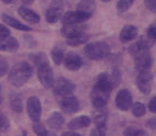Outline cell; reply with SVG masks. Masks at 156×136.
<instances>
[{
	"label": "cell",
	"mask_w": 156,
	"mask_h": 136,
	"mask_svg": "<svg viewBox=\"0 0 156 136\" xmlns=\"http://www.w3.org/2000/svg\"><path fill=\"white\" fill-rule=\"evenodd\" d=\"M110 76L108 72H102L96 78L90 92V100L94 108H102L106 106L109 101V98L113 90Z\"/></svg>",
	"instance_id": "6da1fadb"
},
{
	"label": "cell",
	"mask_w": 156,
	"mask_h": 136,
	"mask_svg": "<svg viewBox=\"0 0 156 136\" xmlns=\"http://www.w3.org/2000/svg\"><path fill=\"white\" fill-rule=\"evenodd\" d=\"M33 75V67L28 61H20L9 72V81L13 87H23Z\"/></svg>",
	"instance_id": "7a4b0ae2"
},
{
	"label": "cell",
	"mask_w": 156,
	"mask_h": 136,
	"mask_svg": "<svg viewBox=\"0 0 156 136\" xmlns=\"http://www.w3.org/2000/svg\"><path fill=\"white\" fill-rule=\"evenodd\" d=\"M85 55L92 61H101L108 57L110 54V47L105 42L88 43L84 48Z\"/></svg>",
	"instance_id": "3957f363"
},
{
	"label": "cell",
	"mask_w": 156,
	"mask_h": 136,
	"mask_svg": "<svg viewBox=\"0 0 156 136\" xmlns=\"http://www.w3.org/2000/svg\"><path fill=\"white\" fill-rule=\"evenodd\" d=\"M53 93L57 97H64L67 95H72L76 90L75 83L64 77H59L58 79L54 80L53 85Z\"/></svg>",
	"instance_id": "277c9868"
},
{
	"label": "cell",
	"mask_w": 156,
	"mask_h": 136,
	"mask_svg": "<svg viewBox=\"0 0 156 136\" xmlns=\"http://www.w3.org/2000/svg\"><path fill=\"white\" fill-rule=\"evenodd\" d=\"M64 2L63 0H52L48 5L45 18L48 23H56L61 20L62 16L64 13Z\"/></svg>",
	"instance_id": "5b68a950"
},
{
	"label": "cell",
	"mask_w": 156,
	"mask_h": 136,
	"mask_svg": "<svg viewBox=\"0 0 156 136\" xmlns=\"http://www.w3.org/2000/svg\"><path fill=\"white\" fill-rule=\"evenodd\" d=\"M36 67H37V78L40 82L42 83L44 88H52V85L54 82V72L50 64L48 61H44Z\"/></svg>",
	"instance_id": "8992f818"
},
{
	"label": "cell",
	"mask_w": 156,
	"mask_h": 136,
	"mask_svg": "<svg viewBox=\"0 0 156 136\" xmlns=\"http://www.w3.org/2000/svg\"><path fill=\"white\" fill-rule=\"evenodd\" d=\"M135 83L143 95H150L152 92V86H153V74L151 72V70L139 71Z\"/></svg>",
	"instance_id": "52a82bcc"
},
{
	"label": "cell",
	"mask_w": 156,
	"mask_h": 136,
	"mask_svg": "<svg viewBox=\"0 0 156 136\" xmlns=\"http://www.w3.org/2000/svg\"><path fill=\"white\" fill-rule=\"evenodd\" d=\"M27 111L32 122H37L42 117V104L37 97H30L27 101Z\"/></svg>",
	"instance_id": "ba28073f"
},
{
	"label": "cell",
	"mask_w": 156,
	"mask_h": 136,
	"mask_svg": "<svg viewBox=\"0 0 156 136\" xmlns=\"http://www.w3.org/2000/svg\"><path fill=\"white\" fill-rule=\"evenodd\" d=\"M58 104H59V108L62 109V111L67 114L76 113L79 110V100L73 93L72 95L61 97V100H59Z\"/></svg>",
	"instance_id": "9c48e42d"
},
{
	"label": "cell",
	"mask_w": 156,
	"mask_h": 136,
	"mask_svg": "<svg viewBox=\"0 0 156 136\" xmlns=\"http://www.w3.org/2000/svg\"><path fill=\"white\" fill-rule=\"evenodd\" d=\"M132 103H133V96L129 89H121L117 93L115 104H117V108L120 109L121 111H128L131 108Z\"/></svg>",
	"instance_id": "30bf717a"
},
{
	"label": "cell",
	"mask_w": 156,
	"mask_h": 136,
	"mask_svg": "<svg viewBox=\"0 0 156 136\" xmlns=\"http://www.w3.org/2000/svg\"><path fill=\"white\" fill-rule=\"evenodd\" d=\"M63 61H64L66 69L70 70V71H77L83 66V59L76 52L67 53V55H65Z\"/></svg>",
	"instance_id": "8fae6325"
},
{
	"label": "cell",
	"mask_w": 156,
	"mask_h": 136,
	"mask_svg": "<svg viewBox=\"0 0 156 136\" xmlns=\"http://www.w3.org/2000/svg\"><path fill=\"white\" fill-rule=\"evenodd\" d=\"M87 30V25L81 23H69V24H64L61 30L62 35L64 37H70V36L77 35V34L84 33Z\"/></svg>",
	"instance_id": "7c38bea8"
},
{
	"label": "cell",
	"mask_w": 156,
	"mask_h": 136,
	"mask_svg": "<svg viewBox=\"0 0 156 136\" xmlns=\"http://www.w3.org/2000/svg\"><path fill=\"white\" fill-rule=\"evenodd\" d=\"M20 47V43L16 37L11 35L0 37V51L2 52H9V53H14L17 52Z\"/></svg>",
	"instance_id": "4fadbf2b"
},
{
	"label": "cell",
	"mask_w": 156,
	"mask_h": 136,
	"mask_svg": "<svg viewBox=\"0 0 156 136\" xmlns=\"http://www.w3.org/2000/svg\"><path fill=\"white\" fill-rule=\"evenodd\" d=\"M88 19H90L88 16L81 13L79 11H68L65 14H63L61 18L62 23L63 24H69V23H84L85 21H87Z\"/></svg>",
	"instance_id": "5bb4252c"
},
{
	"label": "cell",
	"mask_w": 156,
	"mask_h": 136,
	"mask_svg": "<svg viewBox=\"0 0 156 136\" xmlns=\"http://www.w3.org/2000/svg\"><path fill=\"white\" fill-rule=\"evenodd\" d=\"M137 35H139V30H137L136 26L132 24H128L124 25L122 30L120 31L119 40L122 43H128V42H131L136 39Z\"/></svg>",
	"instance_id": "9a60e30c"
},
{
	"label": "cell",
	"mask_w": 156,
	"mask_h": 136,
	"mask_svg": "<svg viewBox=\"0 0 156 136\" xmlns=\"http://www.w3.org/2000/svg\"><path fill=\"white\" fill-rule=\"evenodd\" d=\"M1 19H2V21L6 23L7 25H10L11 28L16 29V30L22 31V32H30V31H32V28H31V26L23 24L22 22H20L19 20L14 19V18L11 17V16L2 14V16H1Z\"/></svg>",
	"instance_id": "2e32d148"
},
{
	"label": "cell",
	"mask_w": 156,
	"mask_h": 136,
	"mask_svg": "<svg viewBox=\"0 0 156 136\" xmlns=\"http://www.w3.org/2000/svg\"><path fill=\"white\" fill-rule=\"evenodd\" d=\"M18 13L20 14V17L24 19L27 22L31 23V24H36L40 22V16L36 13L35 11L31 10V9L27 8V7H20L18 9Z\"/></svg>",
	"instance_id": "e0dca14e"
},
{
	"label": "cell",
	"mask_w": 156,
	"mask_h": 136,
	"mask_svg": "<svg viewBox=\"0 0 156 136\" xmlns=\"http://www.w3.org/2000/svg\"><path fill=\"white\" fill-rule=\"evenodd\" d=\"M90 123H91V120L89 117L87 115H80V117H77L75 119H73L69 123H68V130L72 131H77L80 130V128H85L87 126H89Z\"/></svg>",
	"instance_id": "ac0fdd59"
},
{
	"label": "cell",
	"mask_w": 156,
	"mask_h": 136,
	"mask_svg": "<svg viewBox=\"0 0 156 136\" xmlns=\"http://www.w3.org/2000/svg\"><path fill=\"white\" fill-rule=\"evenodd\" d=\"M51 57H52V61H54V64L57 65V66L61 65L65 57V45L62 44V43L55 44V46L52 48V52H51Z\"/></svg>",
	"instance_id": "d6986e66"
},
{
	"label": "cell",
	"mask_w": 156,
	"mask_h": 136,
	"mask_svg": "<svg viewBox=\"0 0 156 136\" xmlns=\"http://www.w3.org/2000/svg\"><path fill=\"white\" fill-rule=\"evenodd\" d=\"M48 124L50 126V128H52L54 131H58L65 124V117L59 112H53L52 115L48 117Z\"/></svg>",
	"instance_id": "ffe728a7"
},
{
	"label": "cell",
	"mask_w": 156,
	"mask_h": 136,
	"mask_svg": "<svg viewBox=\"0 0 156 136\" xmlns=\"http://www.w3.org/2000/svg\"><path fill=\"white\" fill-rule=\"evenodd\" d=\"M95 9H96L95 0H80L79 3L77 5V11L86 14L89 18L95 12Z\"/></svg>",
	"instance_id": "44dd1931"
},
{
	"label": "cell",
	"mask_w": 156,
	"mask_h": 136,
	"mask_svg": "<svg viewBox=\"0 0 156 136\" xmlns=\"http://www.w3.org/2000/svg\"><path fill=\"white\" fill-rule=\"evenodd\" d=\"M95 112L92 113V120L96 125H107L108 121V110L106 106L102 108H95Z\"/></svg>",
	"instance_id": "7402d4cb"
},
{
	"label": "cell",
	"mask_w": 156,
	"mask_h": 136,
	"mask_svg": "<svg viewBox=\"0 0 156 136\" xmlns=\"http://www.w3.org/2000/svg\"><path fill=\"white\" fill-rule=\"evenodd\" d=\"M9 102H10V106H11L12 111L16 113H22L23 112V101L21 96L18 92H11L10 97H9Z\"/></svg>",
	"instance_id": "603a6c76"
},
{
	"label": "cell",
	"mask_w": 156,
	"mask_h": 136,
	"mask_svg": "<svg viewBox=\"0 0 156 136\" xmlns=\"http://www.w3.org/2000/svg\"><path fill=\"white\" fill-rule=\"evenodd\" d=\"M88 40H89V36L87 35V34H85L84 32V33L70 36V37H66V44L72 46V47H75V46H79V45L87 43Z\"/></svg>",
	"instance_id": "cb8c5ba5"
},
{
	"label": "cell",
	"mask_w": 156,
	"mask_h": 136,
	"mask_svg": "<svg viewBox=\"0 0 156 136\" xmlns=\"http://www.w3.org/2000/svg\"><path fill=\"white\" fill-rule=\"evenodd\" d=\"M132 113L135 117H142L146 113V108L142 102H135L131 104Z\"/></svg>",
	"instance_id": "d4e9b609"
},
{
	"label": "cell",
	"mask_w": 156,
	"mask_h": 136,
	"mask_svg": "<svg viewBox=\"0 0 156 136\" xmlns=\"http://www.w3.org/2000/svg\"><path fill=\"white\" fill-rule=\"evenodd\" d=\"M123 135L126 136H145L147 135L146 131L137 126H129L123 131Z\"/></svg>",
	"instance_id": "484cf974"
},
{
	"label": "cell",
	"mask_w": 156,
	"mask_h": 136,
	"mask_svg": "<svg viewBox=\"0 0 156 136\" xmlns=\"http://www.w3.org/2000/svg\"><path fill=\"white\" fill-rule=\"evenodd\" d=\"M109 76H110V80H111L112 86H113V88H115L121 81L120 69H119L118 67H113L111 70V74H109Z\"/></svg>",
	"instance_id": "4316f807"
},
{
	"label": "cell",
	"mask_w": 156,
	"mask_h": 136,
	"mask_svg": "<svg viewBox=\"0 0 156 136\" xmlns=\"http://www.w3.org/2000/svg\"><path fill=\"white\" fill-rule=\"evenodd\" d=\"M134 1H135V0H118V2H117L118 11L120 12V13L128 11L129 9L132 7Z\"/></svg>",
	"instance_id": "83f0119b"
},
{
	"label": "cell",
	"mask_w": 156,
	"mask_h": 136,
	"mask_svg": "<svg viewBox=\"0 0 156 136\" xmlns=\"http://www.w3.org/2000/svg\"><path fill=\"white\" fill-rule=\"evenodd\" d=\"M10 130V120L5 113H0V133H6Z\"/></svg>",
	"instance_id": "f1b7e54d"
},
{
	"label": "cell",
	"mask_w": 156,
	"mask_h": 136,
	"mask_svg": "<svg viewBox=\"0 0 156 136\" xmlns=\"http://www.w3.org/2000/svg\"><path fill=\"white\" fill-rule=\"evenodd\" d=\"M33 131L35 132L36 135H39V136H48V131L46 130L45 125L43 124V123L40 122V121H37V122H34Z\"/></svg>",
	"instance_id": "f546056e"
},
{
	"label": "cell",
	"mask_w": 156,
	"mask_h": 136,
	"mask_svg": "<svg viewBox=\"0 0 156 136\" xmlns=\"http://www.w3.org/2000/svg\"><path fill=\"white\" fill-rule=\"evenodd\" d=\"M30 58L33 61V63L35 64V66H39L40 64H42L44 61H48V57L44 53H36L30 55Z\"/></svg>",
	"instance_id": "4dcf8cb0"
},
{
	"label": "cell",
	"mask_w": 156,
	"mask_h": 136,
	"mask_svg": "<svg viewBox=\"0 0 156 136\" xmlns=\"http://www.w3.org/2000/svg\"><path fill=\"white\" fill-rule=\"evenodd\" d=\"M107 134V125H96V127L90 132L91 136H103Z\"/></svg>",
	"instance_id": "1f68e13d"
},
{
	"label": "cell",
	"mask_w": 156,
	"mask_h": 136,
	"mask_svg": "<svg viewBox=\"0 0 156 136\" xmlns=\"http://www.w3.org/2000/svg\"><path fill=\"white\" fill-rule=\"evenodd\" d=\"M9 70V64L8 61H7L3 56L0 55V77L5 76L8 72Z\"/></svg>",
	"instance_id": "d6a6232c"
},
{
	"label": "cell",
	"mask_w": 156,
	"mask_h": 136,
	"mask_svg": "<svg viewBox=\"0 0 156 136\" xmlns=\"http://www.w3.org/2000/svg\"><path fill=\"white\" fill-rule=\"evenodd\" d=\"M146 36H148L150 39L155 41V39H156V25L155 24H152L148 26L147 32H146Z\"/></svg>",
	"instance_id": "836d02e7"
},
{
	"label": "cell",
	"mask_w": 156,
	"mask_h": 136,
	"mask_svg": "<svg viewBox=\"0 0 156 136\" xmlns=\"http://www.w3.org/2000/svg\"><path fill=\"white\" fill-rule=\"evenodd\" d=\"M144 3L151 12L156 11V0H144Z\"/></svg>",
	"instance_id": "e575fe53"
},
{
	"label": "cell",
	"mask_w": 156,
	"mask_h": 136,
	"mask_svg": "<svg viewBox=\"0 0 156 136\" xmlns=\"http://www.w3.org/2000/svg\"><path fill=\"white\" fill-rule=\"evenodd\" d=\"M10 30L7 28L6 25H3L0 23V37H3V36H8L10 35Z\"/></svg>",
	"instance_id": "d590c367"
},
{
	"label": "cell",
	"mask_w": 156,
	"mask_h": 136,
	"mask_svg": "<svg viewBox=\"0 0 156 136\" xmlns=\"http://www.w3.org/2000/svg\"><path fill=\"white\" fill-rule=\"evenodd\" d=\"M148 109H150L151 112L156 113V97H153L148 102Z\"/></svg>",
	"instance_id": "8d00e7d4"
},
{
	"label": "cell",
	"mask_w": 156,
	"mask_h": 136,
	"mask_svg": "<svg viewBox=\"0 0 156 136\" xmlns=\"http://www.w3.org/2000/svg\"><path fill=\"white\" fill-rule=\"evenodd\" d=\"M146 125H147V127H150L152 131H156V120L155 117H152V119H150L146 122Z\"/></svg>",
	"instance_id": "74e56055"
},
{
	"label": "cell",
	"mask_w": 156,
	"mask_h": 136,
	"mask_svg": "<svg viewBox=\"0 0 156 136\" xmlns=\"http://www.w3.org/2000/svg\"><path fill=\"white\" fill-rule=\"evenodd\" d=\"M62 135L63 136H81V134L77 133L76 131L69 130L68 132H64V133H62Z\"/></svg>",
	"instance_id": "f35d334b"
},
{
	"label": "cell",
	"mask_w": 156,
	"mask_h": 136,
	"mask_svg": "<svg viewBox=\"0 0 156 136\" xmlns=\"http://www.w3.org/2000/svg\"><path fill=\"white\" fill-rule=\"evenodd\" d=\"M22 2L25 6H29V5H32L34 2V0H22Z\"/></svg>",
	"instance_id": "ab89813d"
},
{
	"label": "cell",
	"mask_w": 156,
	"mask_h": 136,
	"mask_svg": "<svg viewBox=\"0 0 156 136\" xmlns=\"http://www.w3.org/2000/svg\"><path fill=\"white\" fill-rule=\"evenodd\" d=\"M3 3H6V5H9V3H12V2H14L16 0H1Z\"/></svg>",
	"instance_id": "60d3db41"
},
{
	"label": "cell",
	"mask_w": 156,
	"mask_h": 136,
	"mask_svg": "<svg viewBox=\"0 0 156 136\" xmlns=\"http://www.w3.org/2000/svg\"><path fill=\"white\" fill-rule=\"evenodd\" d=\"M101 1H103V2H109V1H111V0H101Z\"/></svg>",
	"instance_id": "b9f144b4"
},
{
	"label": "cell",
	"mask_w": 156,
	"mask_h": 136,
	"mask_svg": "<svg viewBox=\"0 0 156 136\" xmlns=\"http://www.w3.org/2000/svg\"><path fill=\"white\" fill-rule=\"evenodd\" d=\"M0 93H1V86H0Z\"/></svg>",
	"instance_id": "7bdbcfd3"
}]
</instances>
